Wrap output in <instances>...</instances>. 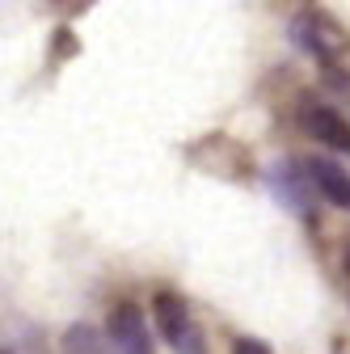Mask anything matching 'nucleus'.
Returning a JSON list of instances; mask_svg holds the SVG:
<instances>
[{"mask_svg": "<svg viewBox=\"0 0 350 354\" xmlns=\"http://www.w3.org/2000/svg\"><path fill=\"white\" fill-rule=\"evenodd\" d=\"M300 165H304V173H308L317 198H325L338 211H350V169H342L329 156H313V160H300Z\"/></svg>", "mask_w": 350, "mask_h": 354, "instance_id": "423d86ee", "label": "nucleus"}, {"mask_svg": "<svg viewBox=\"0 0 350 354\" xmlns=\"http://www.w3.org/2000/svg\"><path fill=\"white\" fill-rule=\"evenodd\" d=\"M321 84H325V93H333V97L350 102V72H346V68H338V64H325V76H321Z\"/></svg>", "mask_w": 350, "mask_h": 354, "instance_id": "6e6552de", "label": "nucleus"}, {"mask_svg": "<svg viewBox=\"0 0 350 354\" xmlns=\"http://www.w3.org/2000/svg\"><path fill=\"white\" fill-rule=\"evenodd\" d=\"M0 354H9V350H0Z\"/></svg>", "mask_w": 350, "mask_h": 354, "instance_id": "9b49d317", "label": "nucleus"}, {"mask_svg": "<svg viewBox=\"0 0 350 354\" xmlns=\"http://www.w3.org/2000/svg\"><path fill=\"white\" fill-rule=\"evenodd\" d=\"M266 182H270V194L300 219H313L317 211V190L308 182V173H304L300 160H275L270 173H266Z\"/></svg>", "mask_w": 350, "mask_h": 354, "instance_id": "7ed1b4c3", "label": "nucleus"}, {"mask_svg": "<svg viewBox=\"0 0 350 354\" xmlns=\"http://www.w3.org/2000/svg\"><path fill=\"white\" fill-rule=\"evenodd\" d=\"M300 127L308 131L317 144H325L329 152L350 156V122H346V114H338L333 106H325V102H317V97H304V102H300Z\"/></svg>", "mask_w": 350, "mask_h": 354, "instance_id": "20e7f679", "label": "nucleus"}, {"mask_svg": "<svg viewBox=\"0 0 350 354\" xmlns=\"http://www.w3.org/2000/svg\"><path fill=\"white\" fill-rule=\"evenodd\" d=\"M291 42H295L300 51H308L313 59H321V64H333V59L346 51V34H342V26H338L333 17L317 13V9L291 17Z\"/></svg>", "mask_w": 350, "mask_h": 354, "instance_id": "f03ea898", "label": "nucleus"}, {"mask_svg": "<svg viewBox=\"0 0 350 354\" xmlns=\"http://www.w3.org/2000/svg\"><path fill=\"white\" fill-rule=\"evenodd\" d=\"M152 325L178 354H203V333H199V325H194V317H190V308H186L182 295L156 291L152 295Z\"/></svg>", "mask_w": 350, "mask_h": 354, "instance_id": "f257e3e1", "label": "nucleus"}, {"mask_svg": "<svg viewBox=\"0 0 350 354\" xmlns=\"http://www.w3.org/2000/svg\"><path fill=\"white\" fill-rule=\"evenodd\" d=\"M232 354H275L266 342H257V337H237L232 342Z\"/></svg>", "mask_w": 350, "mask_h": 354, "instance_id": "1a4fd4ad", "label": "nucleus"}, {"mask_svg": "<svg viewBox=\"0 0 350 354\" xmlns=\"http://www.w3.org/2000/svg\"><path fill=\"white\" fill-rule=\"evenodd\" d=\"M342 270H346V279H350V245L342 249Z\"/></svg>", "mask_w": 350, "mask_h": 354, "instance_id": "9d476101", "label": "nucleus"}, {"mask_svg": "<svg viewBox=\"0 0 350 354\" xmlns=\"http://www.w3.org/2000/svg\"><path fill=\"white\" fill-rule=\"evenodd\" d=\"M106 337H110V346L118 354H156L152 350V337H148V321H144V313L131 299H122V304L110 308Z\"/></svg>", "mask_w": 350, "mask_h": 354, "instance_id": "39448f33", "label": "nucleus"}, {"mask_svg": "<svg viewBox=\"0 0 350 354\" xmlns=\"http://www.w3.org/2000/svg\"><path fill=\"white\" fill-rule=\"evenodd\" d=\"M64 354H118V350H114L110 337L98 333L93 325H72V329L64 333Z\"/></svg>", "mask_w": 350, "mask_h": 354, "instance_id": "0eeeda50", "label": "nucleus"}]
</instances>
